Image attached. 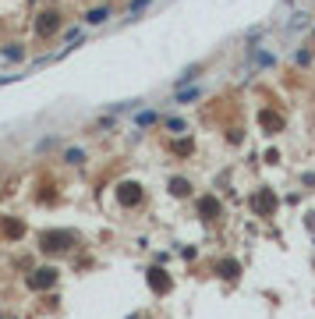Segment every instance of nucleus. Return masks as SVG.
I'll use <instances>...</instances> for the list:
<instances>
[{
	"label": "nucleus",
	"instance_id": "6",
	"mask_svg": "<svg viewBox=\"0 0 315 319\" xmlns=\"http://www.w3.org/2000/svg\"><path fill=\"white\" fill-rule=\"evenodd\" d=\"M273 206H277V195H273L269 188H262V192L252 198V210H255V213H269Z\"/></svg>",
	"mask_w": 315,
	"mask_h": 319
},
{
	"label": "nucleus",
	"instance_id": "3",
	"mask_svg": "<svg viewBox=\"0 0 315 319\" xmlns=\"http://www.w3.org/2000/svg\"><path fill=\"white\" fill-rule=\"evenodd\" d=\"M142 198V188L135 184V181H124V184H117V202L121 206H135Z\"/></svg>",
	"mask_w": 315,
	"mask_h": 319
},
{
	"label": "nucleus",
	"instance_id": "5",
	"mask_svg": "<svg viewBox=\"0 0 315 319\" xmlns=\"http://www.w3.org/2000/svg\"><path fill=\"white\" fill-rule=\"evenodd\" d=\"M57 28H60V14H57V11L39 14V25H35V32H39V36H50V32H57Z\"/></svg>",
	"mask_w": 315,
	"mask_h": 319
},
{
	"label": "nucleus",
	"instance_id": "15",
	"mask_svg": "<svg viewBox=\"0 0 315 319\" xmlns=\"http://www.w3.org/2000/svg\"><path fill=\"white\" fill-rule=\"evenodd\" d=\"M4 230H7L11 238H18V234H21V224H18V220H7V224H4Z\"/></svg>",
	"mask_w": 315,
	"mask_h": 319
},
{
	"label": "nucleus",
	"instance_id": "4",
	"mask_svg": "<svg viewBox=\"0 0 315 319\" xmlns=\"http://www.w3.org/2000/svg\"><path fill=\"white\" fill-rule=\"evenodd\" d=\"M149 288H152L156 294H167V291H170V276H167L160 266H152V270H149Z\"/></svg>",
	"mask_w": 315,
	"mask_h": 319
},
{
	"label": "nucleus",
	"instance_id": "10",
	"mask_svg": "<svg viewBox=\"0 0 315 319\" xmlns=\"http://www.w3.org/2000/svg\"><path fill=\"white\" fill-rule=\"evenodd\" d=\"M170 192H174V195H177V198H184V195H188V192H191V184H188V181H184V178H174V181H170Z\"/></svg>",
	"mask_w": 315,
	"mask_h": 319
},
{
	"label": "nucleus",
	"instance_id": "14",
	"mask_svg": "<svg viewBox=\"0 0 315 319\" xmlns=\"http://www.w3.org/2000/svg\"><path fill=\"white\" fill-rule=\"evenodd\" d=\"M152 121H156V114H149V110H145V114H138V117H135V124H138V128H149V124H152Z\"/></svg>",
	"mask_w": 315,
	"mask_h": 319
},
{
	"label": "nucleus",
	"instance_id": "2",
	"mask_svg": "<svg viewBox=\"0 0 315 319\" xmlns=\"http://www.w3.org/2000/svg\"><path fill=\"white\" fill-rule=\"evenodd\" d=\"M53 284H57V270H50V266L35 270V273L28 276V288H32V291H46V288H53Z\"/></svg>",
	"mask_w": 315,
	"mask_h": 319
},
{
	"label": "nucleus",
	"instance_id": "16",
	"mask_svg": "<svg viewBox=\"0 0 315 319\" xmlns=\"http://www.w3.org/2000/svg\"><path fill=\"white\" fill-rule=\"evenodd\" d=\"M167 128H170V132H184V121H181V117H170Z\"/></svg>",
	"mask_w": 315,
	"mask_h": 319
},
{
	"label": "nucleus",
	"instance_id": "17",
	"mask_svg": "<svg viewBox=\"0 0 315 319\" xmlns=\"http://www.w3.org/2000/svg\"><path fill=\"white\" fill-rule=\"evenodd\" d=\"M145 4H149V0H131V14H135V11H142Z\"/></svg>",
	"mask_w": 315,
	"mask_h": 319
},
{
	"label": "nucleus",
	"instance_id": "1",
	"mask_svg": "<svg viewBox=\"0 0 315 319\" xmlns=\"http://www.w3.org/2000/svg\"><path fill=\"white\" fill-rule=\"evenodd\" d=\"M71 242H74V238L67 230H50V234H43V245H39V248H43V252H64Z\"/></svg>",
	"mask_w": 315,
	"mask_h": 319
},
{
	"label": "nucleus",
	"instance_id": "12",
	"mask_svg": "<svg viewBox=\"0 0 315 319\" xmlns=\"http://www.w3.org/2000/svg\"><path fill=\"white\" fill-rule=\"evenodd\" d=\"M188 100H199V86H195V89H181V92H177V103H188Z\"/></svg>",
	"mask_w": 315,
	"mask_h": 319
},
{
	"label": "nucleus",
	"instance_id": "8",
	"mask_svg": "<svg viewBox=\"0 0 315 319\" xmlns=\"http://www.w3.org/2000/svg\"><path fill=\"white\" fill-rule=\"evenodd\" d=\"M259 121H262V128H266L269 135H277V132L284 128V121H280V117H277V114H269V110H266V114L259 117Z\"/></svg>",
	"mask_w": 315,
	"mask_h": 319
},
{
	"label": "nucleus",
	"instance_id": "18",
	"mask_svg": "<svg viewBox=\"0 0 315 319\" xmlns=\"http://www.w3.org/2000/svg\"><path fill=\"white\" fill-rule=\"evenodd\" d=\"M0 319H4V316H0Z\"/></svg>",
	"mask_w": 315,
	"mask_h": 319
},
{
	"label": "nucleus",
	"instance_id": "13",
	"mask_svg": "<svg viewBox=\"0 0 315 319\" xmlns=\"http://www.w3.org/2000/svg\"><path fill=\"white\" fill-rule=\"evenodd\" d=\"M64 160H67V164H82L85 152H82V149H67V152H64Z\"/></svg>",
	"mask_w": 315,
	"mask_h": 319
},
{
	"label": "nucleus",
	"instance_id": "9",
	"mask_svg": "<svg viewBox=\"0 0 315 319\" xmlns=\"http://www.w3.org/2000/svg\"><path fill=\"white\" fill-rule=\"evenodd\" d=\"M220 276H227V280H238V276H241V266L234 262V259H227V262H220Z\"/></svg>",
	"mask_w": 315,
	"mask_h": 319
},
{
	"label": "nucleus",
	"instance_id": "7",
	"mask_svg": "<svg viewBox=\"0 0 315 319\" xmlns=\"http://www.w3.org/2000/svg\"><path fill=\"white\" fill-rule=\"evenodd\" d=\"M199 213H202L206 220H216V216H220V202H216L213 195H202V198H199Z\"/></svg>",
	"mask_w": 315,
	"mask_h": 319
},
{
	"label": "nucleus",
	"instance_id": "11",
	"mask_svg": "<svg viewBox=\"0 0 315 319\" xmlns=\"http://www.w3.org/2000/svg\"><path fill=\"white\" fill-rule=\"evenodd\" d=\"M85 18H89V22H92V25H103V22H106V18H110V8H96V11H89V14H85Z\"/></svg>",
	"mask_w": 315,
	"mask_h": 319
}]
</instances>
